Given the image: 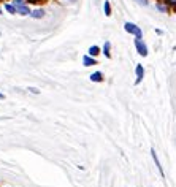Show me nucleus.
I'll use <instances>...</instances> for the list:
<instances>
[{
	"label": "nucleus",
	"instance_id": "nucleus-1",
	"mask_svg": "<svg viewBox=\"0 0 176 187\" xmlns=\"http://www.w3.org/2000/svg\"><path fill=\"white\" fill-rule=\"evenodd\" d=\"M124 29H125V32H128V33L136 35V40H141V30L138 29V27H136L133 22H125V24H124Z\"/></svg>",
	"mask_w": 176,
	"mask_h": 187
},
{
	"label": "nucleus",
	"instance_id": "nucleus-2",
	"mask_svg": "<svg viewBox=\"0 0 176 187\" xmlns=\"http://www.w3.org/2000/svg\"><path fill=\"white\" fill-rule=\"evenodd\" d=\"M135 44H136L138 54L143 55V57H146V55H147V48H146V44H144L141 40H136V41H135Z\"/></svg>",
	"mask_w": 176,
	"mask_h": 187
},
{
	"label": "nucleus",
	"instance_id": "nucleus-3",
	"mask_svg": "<svg viewBox=\"0 0 176 187\" xmlns=\"http://www.w3.org/2000/svg\"><path fill=\"white\" fill-rule=\"evenodd\" d=\"M151 154H152V158H154V163H155V166L159 168V171H160V174L163 176V170H162V165H160V162H159V157H157V154H155V151L152 149L151 151Z\"/></svg>",
	"mask_w": 176,
	"mask_h": 187
},
{
	"label": "nucleus",
	"instance_id": "nucleus-4",
	"mask_svg": "<svg viewBox=\"0 0 176 187\" xmlns=\"http://www.w3.org/2000/svg\"><path fill=\"white\" fill-rule=\"evenodd\" d=\"M90 81L100 82V81H103V76H101V73H100V71H95V73H92V74H90Z\"/></svg>",
	"mask_w": 176,
	"mask_h": 187
},
{
	"label": "nucleus",
	"instance_id": "nucleus-5",
	"mask_svg": "<svg viewBox=\"0 0 176 187\" xmlns=\"http://www.w3.org/2000/svg\"><path fill=\"white\" fill-rule=\"evenodd\" d=\"M135 71H136V84H138V82L141 81V78H143V74H144V70H143V67H141V65H138Z\"/></svg>",
	"mask_w": 176,
	"mask_h": 187
},
{
	"label": "nucleus",
	"instance_id": "nucleus-6",
	"mask_svg": "<svg viewBox=\"0 0 176 187\" xmlns=\"http://www.w3.org/2000/svg\"><path fill=\"white\" fill-rule=\"evenodd\" d=\"M16 10H17V13L19 14H22V16H25V14H30L32 11L29 10V8H27L25 5H22V6H16Z\"/></svg>",
	"mask_w": 176,
	"mask_h": 187
},
{
	"label": "nucleus",
	"instance_id": "nucleus-7",
	"mask_svg": "<svg viewBox=\"0 0 176 187\" xmlns=\"http://www.w3.org/2000/svg\"><path fill=\"white\" fill-rule=\"evenodd\" d=\"M30 16L33 17V19H41V17L44 16V11L43 10H35V11L30 13Z\"/></svg>",
	"mask_w": 176,
	"mask_h": 187
},
{
	"label": "nucleus",
	"instance_id": "nucleus-8",
	"mask_svg": "<svg viewBox=\"0 0 176 187\" xmlns=\"http://www.w3.org/2000/svg\"><path fill=\"white\" fill-rule=\"evenodd\" d=\"M82 62H84V65H86V67H90V65H95V63H97L94 59H90L89 55H86V57L82 59Z\"/></svg>",
	"mask_w": 176,
	"mask_h": 187
},
{
	"label": "nucleus",
	"instance_id": "nucleus-9",
	"mask_svg": "<svg viewBox=\"0 0 176 187\" xmlns=\"http://www.w3.org/2000/svg\"><path fill=\"white\" fill-rule=\"evenodd\" d=\"M103 10H105V14L106 16H111V5L108 0H105V3H103Z\"/></svg>",
	"mask_w": 176,
	"mask_h": 187
},
{
	"label": "nucleus",
	"instance_id": "nucleus-10",
	"mask_svg": "<svg viewBox=\"0 0 176 187\" xmlns=\"http://www.w3.org/2000/svg\"><path fill=\"white\" fill-rule=\"evenodd\" d=\"M100 52V49L97 48V46H90L89 48V55H97Z\"/></svg>",
	"mask_w": 176,
	"mask_h": 187
},
{
	"label": "nucleus",
	"instance_id": "nucleus-11",
	"mask_svg": "<svg viewBox=\"0 0 176 187\" xmlns=\"http://www.w3.org/2000/svg\"><path fill=\"white\" fill-rule=\"evenodd\" d=\"M5 8H6V11H8V13H11V14L17 13V10H16V6H14V5H5Z\"/></svg>",
	"mask_w": 176,
	"mask_h": 187
},
{
	"label": "nucleus",
	"instance_id": "nucleus-12",
	"mask_svg": "<svg viewBox=\"0 0 176 187\" xmlns=\"http://www.w3.org/2000/svg\"><path fill=\"white\" fill-rule=\"evenodd\" d=\"M109 41H106L105 43V48H103V51H105V55H106V57H111V54H109Z\"/></svg>",
	"mask_w": 176,
	"mask_h": 187
},
{
	"label": "nucleus",
	"instance_id": "nucleus-13",
	"mask_svg": "<svg viewBox=\"0 0 176 187\" xmlns=\"http://www.w3.org/2000/svg\"><path fill=\"white\" fill-rule=\"evenodd\" d=\"M135 2H136L138 5H143V6H147V3H149L147 0H135Z\"/></svg>",
	"mask_w": 176,
	"mask_h": 187
},
{
	"label": "nucleus",
	"instance_id": "nucleus-14",
	"mask_svg": "<svg viewBox=\"0 0 176 187\" xmlns=\"http://www.w3.org/2000/svg\"><path fill=\"white\" fill-rule=\"evenodd\" d=\"M29 90H30L32 94H40V90H38V89H35V87H30Z\"/></svg>",
	"mask_w": 176,
	"mask_h": 187
},
{
	"label": "nucleus",
	"instance_id": "nucleus-15",
	"mask_svg": "<svg viewBox=\"0 0 176 187\" xmlns=\"http://www.w3.org/2000/svg\"><path fill=\"white\" fill-rule=\"evenodd\" d=\"M170 3H173V5H176V0H168Z\"/></svg>",
	"mask_w": 176,
	"mask_h": 187
},
{
	"label": "nucleus",
	"instance_id": "nucleus-16",
	"mask_svg": "<svg viewBox=\"0 0 176 187\" xmlns=\"http://www.w3.org/2000/svg\"><path fill=\"white\" fill-rule=\"evenodd\" d=\"M5 98V95H3V94H0V100H3Z\"/></svg>",
	"mask_w": 176,
	"mask_h": 187
}]
</instances>
